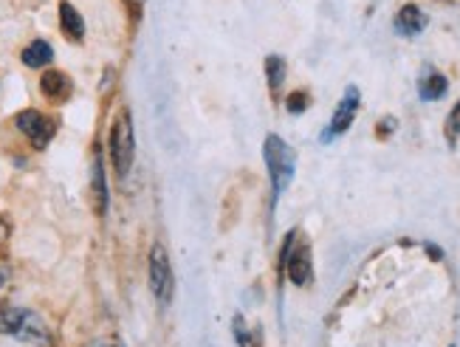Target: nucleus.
Here are the masks:
<instances>
[{
	"instance_id": "1",
	"label": "nucleus",
	"mask_w": 460,
	"mask_h": 347,
	"mask_svg": "<svg viewBox=\"0 0 460 347\" xmlns=\"http://www.w3.org/2000/svg\"><path fill=\"white\" fill-rule=\"evenodd\" d=\"M263 161L269 170V181H271V209L277 207L279 195H283L296 173V153L286 145L277 133H269L263 141Z\"/></svg>"
},
{
	"instance_id": "2",
	"label": "nucleus",
	"mask_w": 460,
	"mask_h": 347,
	"mask_svg": "<svg viewBox=\"0 0 460 347\" xmlns=\"http://www.w3.org/2000/svg\"><path fill=\"white\" fill-rule=\"evenodd\" d=\"M0 334L6 336H14L20 342H29V344H37V347H51V331L49 325L40 319L34 311H26V308H0Z\"/></svg>"
},
{
	"instance_id": "3",
	"label": "nucleus",
	"mask_w": 460,
	"mask_h": 347,
	"mask_svg": "<svg viewBox=\"0 0 460 347\" xmlns=\"http://www.w3.org/2000/svg\"><path fill=\"white\" fill-rule=\"evenodd\" d=\"M111 161H113V170L116 178H128L130 167H133V158H136V133H133V116L128 108H122L113 119V128H111Z\"/></svg>"
},
{
	"instance_id": "4",
	"label": "nucleus",
	"mask_w": 460,
	"mask_h": 347,
	"mask_svg": "<svg viewBox=\"0 0 460 347\" xmlns=\"http://www.w3.org/2000/svg\"><path fill=\"white\" fill-rule=\"evenodd\" d=\"M14 125H17L20 133L31 141V147H37V150H46L51 145V138L57 136V121L51 116H46V113L34 111V108L20 111L14 116Z\"/></svg>"
},
{
	"instance_id": "5",
	"label": "nucleus",
	"mask_w": 460,
	"mask_h": 347,
	"mask_svg": "<svg viewBox=\"0 0 460 347\" xmlns=\"http://www.w3.org/2000/svg\"><path fill=\"white\" fill-rule=\"evenodd\" d=\"M147 274H150V291L153 297L167 305L172 299V269H170V257L162 243H155L150 249V260H147Z\"/></svg>"
},
{
	"instance_id": "6",
	"label": "nucleus",
	"mask_w": 460,
	"mask_h": 347,
	"mask_svg": "<svg viewBox=\"0 0 460 347\" xmlns=\"http://www.w3.org/2000/svg\"><path fill=\"white\" fill-rule=\"evenodd\" d=\"M294 243H296V232H288V237L283 243V252H279V257H283V269H286V274H288V280L294 285H308L311 277H314L311 249L308 246L294 249Z\"/></svg>"
},
{
	"instance_id": "7",
	"label": "nucleus",
	"mask_w": 460,
	"mask_h": 347,
	"mask_svg": "<svg viewBox=\"0 0 460 347\" xmlns=\"http://www.w3.org/2000/svg\"><path fill=\"white\" fill-rule=\"evenodd\" d=\"M358 105H362V91H358L356 85H348V88H345V96L339 99V105H336V111H333V116H331V125H328L325 133H323V141H325V145L350 130L353 119H356V113H358Z\"/></svg>"
},
{
	"instance_id": "8",
	"label": "nucleus",
	"mask_w": 460,
	"mask_h": 347,
	"mask_svg": "<svg viewBox=\"0 0 460 347\" xmlns=\"http://www.w3.org/2000/svg\"><path fill=\"white\" fill-rule=\"evenodd\" d=\"M427 23H429V17L421 9H418L415 4L402 6V9H398V14H395V20H393L395 31L402 34V37H418L427 29Z\"/></svg>"
},
{
	"instance_id": "9",
	"label": "nucleus",
	"mask_w": 460,
	"mask_h": 347,
	"mask_svg": "<svg viewBox=\"0 0 460 347\" xmlns=\"http://www.w3.org/2000/svg\"><path fill=\"white\" fill-rule=\"evenodd\" d=\"M91 192H93V209H96V215H105L108 212V181H105L102 153H96L93 165H91Z\"/></svg>"
},
{
	"instance_id": "10",
	"label": "nucleus",
	"mask_w": 460,
	"mask_h": 347,
	"mask_svg": "<svg viewBox=\"0 0 460 347\" xmlns=\"http://www.w3.org/2000/svg\"><path fill=\"white\" fill-rule=\"evenodd\" d=\"M40 91H43L51 102H66L74 91V83L66 71H46L40 76Z\"/></svg>"
},
{
	"instance_id": "11",
	"label": "nucleus",
	"mask_w": 460,
	"mask_h": 347,
	"mask_svg": "<svg viewBox=\"0 0 460 347\" xmlns=\"http://www.w3.org/2000/svg\"><path fill=\"white\" fill-rule=\"evenodd\" d=\"M59 29H63V34L71 40V43H83L85 40V20L68 4V0L59 4Z\"/></svg>"
},
{
	"instance_id": "12",
	"label": "nucleus",
	"mask_w": 460,
	"mask_h": 347,
	"mask_svg": "<svg viewBox=\"0 0 460 347\" xmlns=\"http://www.w3.org/2000/svg\"><path fill=\"white\" fill-rule=\"evenodd\" d=\"M449 83H447V76L441 71H435V68H427L424 76L418 79V96H421L424 102H435V99H441L447 93Z\"/></svg>"
},
{
	"instance_id": "13",
	"label": "nucleus",
	"mask_w": 460,
	"mask_h": 347,
	"mask_svg": "<svg viewBox=\"0 0 460 347\" xmlns=\"http://www.w3.org/2000/svg\"><path fill=\"white\" fill-rule=\"evenodd\" d=\"M20 59H23V66H29V68H46L54 59V49H51V43H46V40H34V43H29L23 49Z\"/></svg>"
},
{
	"instance_id": "14",
	"label": "nucleus",
	"mask_w": 460,
	"mask_h": 347,
	"mask_svg": "<svg viewBox=\"0 0 460 347\" xmlns=\"http://www.w3.org/2000/svg\"><path fill=\"white\" fill-rule=\"evenodd\" d=\"M266 76H269V88L271 93H277L286 83V59L279 54H269L266 57Z\"/></svg>"
},
{
	"instance_id": "15",
	"label": "nucleus",
	"mask_w": 460,
	"mask_h": 347,
	"mask_svg": "<svg viewBox=\"0 0 460 347\" xmlns=\"http://www.w3.org/2000/svg\"><path fill=\"white\" fill-rule=\"evenodd\" d=\"M308 102H311V99H308L305 91H294V93L286 99V108H288V113H296V116H299L303 111H308Z\"/></svg>"
},
{
	"instance_id": "16",
	"label": "nucleus",
	"mask_w": 460,
	"mask_h": 347,
	"mask_svg": "<svg viewBox=\"0 0 460 347\" xmlns=\"http://www.w3.org/2000/svg\"><path fill=\"white\" fill-rule=\"evenodd\" d=\"M447 138L449 141H457L460 138V102H457V105L447 116Z\"/></svg>"
},
{
	"instance_id": "17",
	"label": "nucleus",
	"mask_w": 460,
	"mask_h": 347,
	"mask_svg": "<svg viewBox=\"0 0 460 347\" xmlns=\"http://www.w3.org/2000/svg\"><path fill=\"white\" fill-rule=\"evenodd\" d=\"M234 339H237V344H240V347H254V344H257V342L249 336V331H246L243 316H234Z\"/></svg>"
},
{
	"instance_id": "18",
	"label": "nucleus",
	"mask_w": 460,
	"mask_h": 347,
	"mask_svg": "<svg viewBox=\"0 0 460 347\" xmlns=\"http://www.w3.org/2000/svg\"><path fill=\"white\" fill-rule=\"evenodd\" d=\"M9 237H12V223H9V218H4V215H0V249L6 246V243H9Z\"/></svg>"
},
{
	"instance_id": "19",
	"label": "nucleus",
	"mask_w": 460,
	"mask_h": 347,
	"mask_svg": "<svg viewBox=\"0 0 460 347\" xmlns=\"http://www.w3.org/2000/svg\"><path fill=\"white\" fill-rule=\"evenodd\" d=\"M9 277H12V269H9V265L0 262V289H4V285L9 282Z\"/></svg>"
},
{
	"instance_id": "20",
	"label": "nucleus",
	"mask_w": 460,
	"mask_h": 347,
	"mask_svg": "<svg viewBox=\"0 0 460 347\" xmlns=\"http://www.w3.org/2000/svg\"><path fill=\"white\" fill-rule=\"evenodd\" d=\"M142 4H145V0H128V6H130L133 12H138V9H142Z\"/></svg>"
},
{
	"instance_id": "21",
	"label": "nucleus",
	"mask_w": 460,
	"mask_h": 347,
	"mask_svg": "<svg viewBox=\"0 0 460 347\" xmlns=\"http://www.w3.org/2000/svg\"><path fill=\"white\" fill-rule=\"evenodd\" d=\"M88 347H108L105 342H93V344H88Z\"/></svg>"
}]
</instances>
